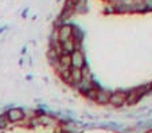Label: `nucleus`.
<instances>
[{
	"instance_id": "1",
	"label": "nucleus",
	"mask_w": 152,
	"mask_h": 133,
	"mask_svg": "<svg viewBox=\"0 0 152 133\" xmlns=\"http://www.w3.org/2000/svg\"><path fill=\"white\" fill-rule=\"evenodd\" d=\"M72 31H73V26L66 23L62 24L58 28V41H59V43H63V42L72 39Z\"/></svg>"
},
{
	"instance_id": "2",
	"label": "nucleus",
	"mask_w": 152,
	"mask_h": 133,
	"mask_svg": "<svg viewBox=\"0 0 152 133\" xmlns=\"http://www.w3.org/2000/svg\"><path fill=\"white\" fill-rule=\"evenodd\" d=\"M6 116L10 122H18L26 117L24 116V110L20 109V108H11V109L6 113Z\"/></svg>"
},
{
	"instance_id": "3",
	"label": "nucleus",
	"mask_w": 152,
	"mask_h": 133,
	"mask_svg": "<svg viewBox=\"0 0 152 133\" xmlns=\"http://www.w3.org/2000/svg\"><path fill=\"white\" fill-rule=\"evenodd\" d=\"M70 62H72V67L75 69H81L82 66H85V57H83L82 51H73L70 54Z\"/></svg>"
},
{
	"instance_id": "4",
	"label": "nucleus",
	"mask_w": 152,
	"mask_h": 133,
	"mask_svg": "<svg viewBox=\"0 0 152 133\" xmlns=\"http://www.w3.org/2000/svg\"><path fill=\"white\" fill-rule=\"evenodd\" d=\"M125 98H126L125 92H116L113 94H110L109 104H112L113 106H121V105L125 104Z\"/></svg>"
},
{
	"instance_id": "5",
	"label": "nucleus",
	"mask_w": 152,
	"mask_h": 133,
	"mask_svg": "<svg viewBox=\"0 0 152 133\" xmlns=\"http://www.w3.org/2000/svg\"><path fill=\"white\" fill-rule=\"evenodd\" d=\"M141 97V93L139 92V89H133L131 90L129 93H126V98H125V104L129 105V106H132V105L137 104L139 100Z\"/></svg>"
},
{
	"instance_id": "6",
	"label": "nucleus",
	"mask_w": 152,
	"mask_h": 133,
	"mask_svg": "<svg viewBox=\"0 0 152 133\" xmlns=\"http://www.w3.org/2000/svg\"><path fill=\"white\" fill-rule=\"evenodd\" d=\"M109 100H110L109 92H106V90H104V89H100L97 92L96 102H98V104H101V105H106V104H109Z\"/></svg>"
},
{
	"instance_id": "7",
	"label": "nucleus",
	"mask_w": 152,
	"mask_h": 133,
	"mask_svg": "<svg viewBox=\"0 0 152 133\" xmlns=\"http://www.w3.org/2000/svg\"><path fill=\"white\" fill-rule=\"evenodd\" d=\"M70 78H72V86L80 84L82 81V75H81V69H75V67H70Z\"/></svg>"
},
{
	"instance_id": "8",
	"label": "nucleus",
	"mask_w": 152,
	"mask_h": 133,
	"mask_svg": "<svg viewBox=\"0 0 152 133\" xmlns=\"http://www.w3.org/2000/svg\"><path fill=\"white\" fill-rule=\"evenodd\" d=\"M61 47H62L63 54L70 55L73 51H74V41H73V39H69V41L63 42V43H61Z\"/></svg>"
},
{
	"instance_id": "9",
	"label": "nucleus",
	"mask_w": 152,
	"mask_h": 133,
	"mask_svg": "<svg viewBox=\"0 0 152 133\" xmlns=\"http://www.w3.org/2000/svg\"><path fill=\"white\" fill-rule=\"evenodd\" d=\"M81 75H82V81H89V82L93 81L92 71H90V69H89L88 65H85V66L81 67Z\"/></svg>"
},
{
	"instance_id": "10",
	"label": "nucleus",
	"mask_w": 152,
	"mask_h": 133,
	"mask_svg": "<svg viewBox=\"0 0 152 133\" xmlns=\"http://www.w3.org/2000/svg\"><path fill=\"white\" fill-rule=\"evenodd\" d=\"M59 63L63 67V70H69L72 67V62H70V55L63 54L59 57Z\"/></svg>"
},
{
	"instance_id": "11",
	"label": "nucleus",
	"mask_w": 152,
	"mask_h": 133,
	"mask_svg": "<svg viewBox=\"0 0 152 133\" xmlns=\"http://www.w3.org/2000/svg\"><path fill=\"white\" fill-rule=\"evenodd\" d=\"M72 39H73L74 42H82V39H83V32L81 31L78 27H74V26H73Z\"/></svg>"
},
{
	"instance_id": "12",
	"label": "nucleus",
	"mask_w": 152,
	"mask_h": 133,
	"mask_svg": "<svg viewBox=\"0 0 152 133\" xmlns=\"http://www.w3.org/2000/svg\"><path fill=\"white\" fill-rule=\"evenodd\" d=\"M100 90V87L97 86V85H93V87L90 90H88V92L85 93V96L86 98H89L92 100V101H96V97H97V92Z\"/></svg>"
},
{
	"instance_id": "13",
	"label": "nucleus",
	"mask_w": 152,
	"mask_h": 133,
	"mask_svg": "<svg viewBox=\"0 0 152 133\" xmlns=\"http://www.w3.org/2000/svg\"><path fill=\"white\" fill-rule=\"evenodd\" d=\"M8 124H10V121H8V118H7V116L6 114H1V116H0V129L7 128Z\"/></svg>"
},
{
	"instance_id": "14",
	"label": "nucleus",
	"mask_w": 152,
	"mask_h": 133,
	"mask_svg": "<svg viewBox=\"0 0 152 133\" xmlns=\"http://www.w3.org/2000/svg\"><path fill=\"white\" fill-rule=\"evenodd\" d=\"M106 8H108V9H105V12H108V14H110V12H113V11H115V9H113V7H106Z\"/></svg>"
},
{
	"instance_id": "15",
	"label": "nucleus",
	"mask_w": 152,
	"mask_h": 133,
	"mask_svg": "<svg viewBox=\"0 0 152 133\" xmlns=\"http://www.w3.org/2000/svg\"><path fill=\"white\" fill-rule=\"evenodd\" d=\"M0 133H3V130H1V129H0Z\"/></svg>"
},
{
	"instance_id": "16",
	"label": "nucleus",
	"mask_w": 152,
	"mask_h": 133,
	"mask_svg": "<svg viewBox=\"0 0 152 133\" xmlns=\"http://www.w3.org/2000/svg\"><path fill=\"white\" fill-rule=\"evenodd\" d=\"M151 89H152V84H151Z\"/></svg>"
}]
</instances>
